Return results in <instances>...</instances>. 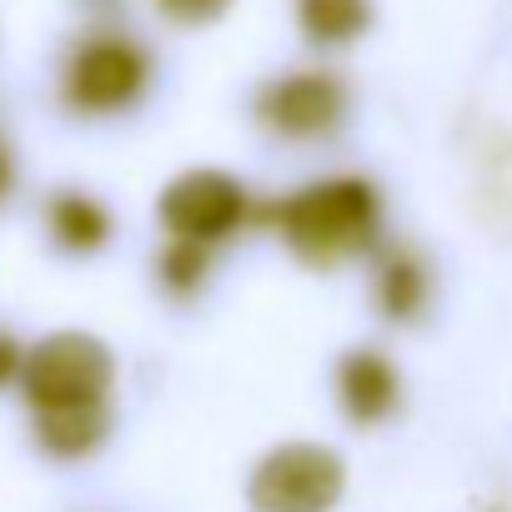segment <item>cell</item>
Wrapping results in <instances>:
<instances>
[{
    "label": "cell",
    "mask_w": 512,
    "mask_h": 512,
    "mask_svg": "<svg viewBox=\"0 0 512 512\" xmlns=\"http://www.w3.org/2000/svg\"><path fill=\"white\" fill-rule=\"evenodd\" d=\"M277 241L302 267H342L382 241V191L367 176H317L267 211Z\"/></svg>",
    "instance_id": "obj_1"
},
{
    "label": "cell",
    "mask_w": 512,
    "mask_h": 512,
    "mask_svg": "<svg viewBox=\"0 0 512 512\" xmlns=\"http://www.w3.org/2000/svg\"><path fill=\"white\" fill-rule=\"evenodd\" d=\"M111 382H116V357L91 332H51L26 352V372H21V392L36 412L96 407L111 397Z\"/></svg>",
    "instance_id": "obj_2"
},
{
    "label": "cell",
    "mask_w": 512,
    "mask_h": 512,
    "mask_svg": "<svg viewBox=\"0 0 512 512\" xmlns=\"http://www.w3.org/2000/svg\"><path fill=\"white\" fill-rule=\"evenodd\" d=\"M151 76H156L151 51L141 41H131L121 31H101L71 51L66 76H61V96L81 116H121L146 96Z\"/></svg>",
    "instance_id": "obj_3"
},
{
    "label": "cell",
    "mask_w": 512,
    "mask_h": 512,
    "mask_svg": "<svg viewBox=\"0 0 512 512\" xmlns=\"http://www.w3.org/2000/svg\"><path fill=\"white\" fill-rule=\"evenodd\" d=\"M347 106H352L347 81L337 71H322V66L282 71V76L262 81L251 96L256 126L277 141H327L347 121Z\"/></svg>",
    "instance_id": "obj_4"
},
{
    "label": "cell",
    "mask_w": 512,
    "mask_h": 512,
    "mask_svg": "<svg viewBox=\"0 0 512 512\" xmlns=\"http://www.w3.org/2000/svg\"><path fill=\"white\" fill-rule=\"evenodd\" d=\"M347 487V467L322 442H282L251 467V512H332Z\"/></svg>",
    "instance_id": "obj_5"
},
{
    "label": "cell",
    "mask_w": 512,
    "mask_h": 512,
    "mask_svg": "<svg viewBox=\"0 0 512 512\" xmlns=\"http://www.w3.org/2000/svg\"><path fill=\"white\" fill-rule=\"evenodd\" d=\"M156 216L166 226V236L181 241H201V246H221L226 236H236L251 216V191L241 176L221 171V166H191L181 176H171L156 196Z\"/></svg>",
    "instance_id": "obj_6"
},
{
    "label": "cell",
    "mask_w": 512,
    "mask_h": 512,
    "mask_svg": "<svg viewBox=\"0 0 512 512\" xmlns=\"http://www.w3.org/2000/svg\"><path fill=\"white\" fill-rule=\"evenodd\" d=\"M397 397H402V377H397L387 352H377V347L342 352V362H337V402H342L347 422L377 427L382 417L397 412Z\"/></svg>",
    "instance_id": "obj_7"
},
{
    "label": "cell",
    "mask_w": 512,
    "mask_h": 512,
    "mask_svg": "<svg viewBox=\"0 0 512 512\" xmlns=\"http://www.w3.org/2000/svg\"><path fill=\"white\" fill-rule=\"evenodd\" d=\"M372 297L387 322H417L432 297V272L412 246H387L372 272Z\"/></svg>",
    "instance_id": "obj_8"
},
{
    "label": "cell",
    "mask_w": 512,
    "mask_h": 512,
    "mask_svg": "<svg viewBox=\"0 0 512 512\" xmlns=\"http://www.w3.org/2000/svg\"><path fill=\"white\" fill-rule=\"evenodd\" d=\"M46 226H51L56 246H61V251H76V256L101 251V246L111 241V231H116L111 211H106L96 196H86V191H61V196H51Z\"/></svg>",
    "instance_id": "obj_9"
},
{
    "label": "cell",
    "mask_w": 512,
    "mask_h": 512,
    "mask_svg": "<svg viewBox=\"0 0 512 512\" xmlns=\"http://www.w3.org/2000/svg\"><path fill=\"white\" fill-rule=\"evenodd\" d=\"M292 11H297V31L322 51L362 41L377 16L372 0H292Z\"/></svg>",
    "instance_id": "obj_10"
},
{
    "label": "cell",
    "mask_w": 512,
    "mask_h": 512,
    "mask_svg": "<svg viewBox=\"0 0 512 512\" xmlns=\"http://www.w3.org/2000/svg\"><path fill=\"white\" fill-rule=\"evenodd\" d=\"M106 432H111V402L36 412V442L51 457H86V452H96L106 442Z\"/></svg>",
    "instance_id": "obj_11"
},
{
    "label": "cell",
    "mask_w": 512,
    "mask_h": 512,
    "mask_svg": "<svg viewBox=\"0 0 512 512\" xmlns=\"http://www.w3.org/2000/svg\"><path fill=\"white\" fill-rule=\"evenodd\" d=\"M206 272H211V246L181 241V236H171V241L161 246L156 277H161V287H166L171 297H196V292L206 287Z\"/></svg>",
    "instance_id": "obj_12"
},
{
    "label": "cell",
    "mask_w": 512,
    "mask_h": 512,
    "mask_svg": "<svg viewBox=\"0 0 512 512\" xmlns=\"http://www.w3.org/2000/svg\"><path fill=\"white\" fill-rule=\"evenodd\" d=\"M151 6L171 21V26H186V31H201V26H216L236 0H151Z\"/></svg>",
    "instance_id": "obj_13"
},
{
    "label": "cell",
    "mask_w": 512,
    "mask_h": 512,
    "mask_svg": "<svg viewBox=\"0 0 512 512\" xmlns=\"http://www.w3.org/2000/svg\"><path fill=\"white\" fill-rule=\"evenodd\" d=\"M21 372H26V352H21V342H16L11 332H0V387H11Z\"/></svg>",
    "instance_id": "obj_14"
},
{
    "label": "cell",
    "mask_w": 512,
    "mask_h": 512,
    "mask_svg": "<svg viewBox=\"0 0 512 512\" xmlns=\"http://www.w3.org/2000/svg\"><path fill=\"white\" fill-rule=\"evenodd\" d=\"M11 176H16V166H11V151H6V146H0V196H6V191H11Z\"/></svg>",
    "instance_id": "obj_15"
},
{
    "label": "cell",
    "mask_w": 512,
    "mask_h": 512,
    "mask_svg": "<svg viewBox=\"0 0 512 512\" xmlns=\"http://www.w3.org/2000/svg\"><path fill=\"white\" fill-rule=\"evenodd\" d=\"M482 512H507V507H482Z\"/></svg>",
    "instance_id": "obj_16"
}]
</instances>
